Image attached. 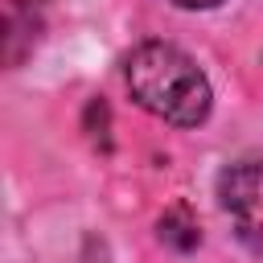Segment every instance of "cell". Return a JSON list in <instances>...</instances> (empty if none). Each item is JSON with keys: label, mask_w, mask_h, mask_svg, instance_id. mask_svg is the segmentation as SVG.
<instances>
[{"label": "cell", "mask_w": 263, "mask_h": 263, "mask_svg": "<svg viewBox=\"0 0 263 263\" xmlns=\"http://www.w3.org/2000/svg\"><path fill=\"white\" fill-rule=\"evenodd\" d=\"M127 90L144 111L177 127H197L214 103L201 66L168 41H144L127 53Z\"/></svg>", "instance_id": "obj_1"}, {"label": "cell", "mask_w": 263, "mask_h": 263, "mask_svg": "<svg viewBox=\"0 0 263 263\" xmlns=\"http://www.w3.org/2000/svg\"><path fill=\"white\" fill-rule=\"evenodd\" d=\"M222 210L230 214L238 238L263 255V164H234L218 177Z\"/></svg>", "instance_id": "obj_2"}, {"label": "cell", "mask_w": 263, "mask_h": 263, "mask_svg": "<svg viewBox=\"0 0 263 263\" xmlns=\"http://www.w3.org/2000/svg\"><path fill=\"white\" fill-rule=\"evenodd\" d=\"M173 4H181V8H214L222 0H173Z\"/></svg>", "instance_id": "obj_3"}]
</instances>
